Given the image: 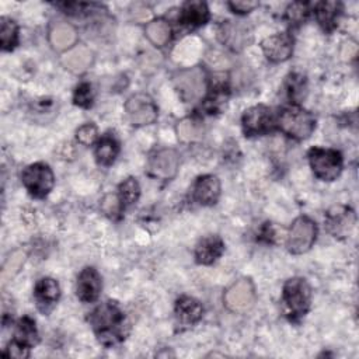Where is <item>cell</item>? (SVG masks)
<instances>
[{
	"label": "cell",
	"instance_id": "obj_1",
	"mask_svg": "<svg viewBox=\"0 0 359 359\" xmlns=\"http://www.w3.org/2000/svg\"><path fill=\"white\" fill-rule=\"evenodd\" d=\"M98 341L105 346H114L125 338V316L115 302L100 304L88 317Z\"/></svg>",
	"mask_w": 359,
	"mask_h": 359
},
{
	"label": "cell",
	"instance_id": "obj_2",
	"mask_svg": "<svg viewBox=\"0 0 359 359\" xmlns=\"http://www.w3.org/2000/svg\"><path fill=\"white\" fill-rule=\"evenodd\" d=\"M278 125L280 130L289 137L303 140L310 137L316 129V118L309 111L292 105L279 114Z\"/></svg>",
	"mask_w": 359,
	"mask_h": 359
},
{
	"label": "cell",
	"instance_id": "obj_3",
	"mask_svg": "<svg viewBox=\"0 0 359 359\" xmlns=\"http://www.w3.org/2000/svg\"><path fill=\"white\" fill-rule=\"evenodd\" d=\"M309 161L314 175L323 181H334L342 171V156L332 149L313 147L309 151Z\"/></svg>",
	"mask_w": 359,
	"mask_h": 359
},
{
	"label": "cell",
	"instance_id": "obj_4",
	"mask_svg": "<svg viewBox=\"0 0 359 359\" xmlns=\"http://www.w3.org/2000/svg\"><path fill=\"white\" fill-rule=\"evenodd\" d=\"M311 292L303 278H290L283 285V303L292 318L303 317L310 307Z\"/></svg>",
	"mask_w": 359,
	"mask_h": 359
},
{
	"label": "cell",
	"instance_id": "obj_5",
	"mask_svg": "<svg viewBox=\"0 0 359 359\" xmlns=\"http://www.w3.org/2000/svg\"><path fill=\"white\" fill-rule=\"evenodd\" d=\"M174 86L184 101H198L206 91L205 72L199 66L181 70L174 76Z\"/></svg>",
	"mask_w": 359,
	"mask_h": 359
},
{
	"label": "cell",
	"instance_id": "obj_6",
	"mask_svg": "<svg viewBox=\"0 0 359 359\" xmlns=\"http://www.w3.org/2000/svg\"><path fill=\"white\" fill-rule=\"evenodd\" d=\"M317 237V226L307 216H299L294 219L287 234V250L292 254H304L314 244Z\"/></svg>",
	"mask_w": 359,
	"mask_h": 359
},
{
	"label": "cell",
	"instance_id": "obj_7",
	"mask_svg": "<svg viewBox=\"0 0 359 359\" xmlns=\"http://www.w3.org/2000/svg\"><path fill=\"white\" fill-rule=\"evenodd\" d=\"M21 181L27 191L35 198L46 196L55 184V177L49 165L43 163H35L24 168Z\"/></svg>",
	"mask_w": 359,
	"mask_h": 359
},
{
	"label": "cell",
	"instance_id": "obj_8",
	"mask_svg": "<svg viewBox=\"0 0 359 359\" xmlns=\"http://www.w3.org/2000/svg\"><path fill=\"white\" fill-rule=\"evenodd\" d=\"M125 112L128 119L135 126L150 125L157 119L158 109L149 94L137 93L128 98L125 102Z\"/></svg>",
	"mask_w": 359,
	"mask_h": 359
},
{
	"label": "cell",
	"instance_id": "obj_9",
	"mask_svg": "<svg viewBox=\"0 0 359 359\" xmlns=\"http://www.w3.org/2000/svg\"><path fill=\"white\" fill-rule=\"evenodd\" d=\"M255 303V287L247 278L234 282L224 293V306L237 314L247 313Z\"/></svg>",
	"mask_w": 359,
	"mask_h": 359
},
{
	"label": "cell",
	"instance_id": "obj_10",
	"mask_svg": "<svg viewBox=\"0 0 359 359\" xmlns=\"http://www.w3.org/2000/svg\"><path fill=\"white\" fill-rule=\"evenodd\" d=\"M217 38L223 45L238 52L252 41V31L243 21H226L219 27Z\"/></svg>",
	"mask_w": 359,
	"mask_h": 359
},
{
	"label": "cell",
	"instance_id": "obj_11",
	"mask_svg": "<svg viewBox=\"0 0 359 359\" xmlns=\"http://www.w3.org/2000/svg\"><path fill=\"white\" fill-rule=\"evenodd\" d=\"M180 165V156L174 149L157 150L149 158L147 170L151 177L158 180H171L175 177Z\"/></svg>",
	"mask_w": 359,
	"mask_h": 359
},
{
	"label": "cell",
	"instance_id": "obj_12",
	"mask_svg": "<svg viewBox=\"0 0 359 359\" xmlns=\"http://www.w3.org/2000/svg\"><path fill=\"white\" fill-rule=\"evenodd\" d=\"M241 123H243L244 133L248 136L266 133L273 126L272 111L265 105L251 107L244 112L241 118Z\"/></svg>",
	"mask_w": 359,
	"mask_h": 359
},
{
	"label": "cell",
	"instance_id": "obj_13",
	"mask_svg": "<svg viewBox=\"0 0 359 359\" xmlns=\"http://www.w3.org/2000/svg\"><path fill=\"white\" fill-rule=\"evenodd\" d=\"M261 48L268 60L273 63L285 62L293 53V38L286 32L275 34V35L266 36L261 42Z\"/></svg>",
	"mask_w": 359,
	"mask_h": 359
},
{
	"label": "cell",
	"instance_id": "obj_14",
	"mask_svg": "<svg viewBox=\"0 0 359 359\" xmlns=\"http://www.w3.org/2000/svg\"><path fill=\"white\" fill-rule=\"evenodd\" d=\"M325 224L334 237H345L355 224V213L344 205L332 206L325 215Z\"/></svg>",
	"mask_w": 359,
	"mask_h": 359
},
{
	"label": "cell",
	"instance_id": "obj_15",
	"mask_svg": "<svg viewBox=\"0 0 359 359\" xmlns=\"http://www.w3.org/2000/svg\"><path fill=\"white\" fill-rule=\"evenodd\" d=\"M101 287H102L101 276L95 268L87 266L80 272V275L77 278L76 292H77V297L81 302L91 303V302L97 300L100 296Z\"/></svg>",
	"mask_w": 359,
	"mask_h": 359
},
{
	"label": "cell",
	"instance_id": "obj_16",
	"mask_svg": "<svg viewBox=\"0 0 359 359\" xmlns=\"http://www.w3.org/2000/svg\"><path fill=\"white\" fill-rule=\"evenodd\" d=\"M220 196V181L216 175L199 177L192 189V198L203 206H210L217 202Z\"/></svg>",
	"mask_w": 359,
	"mask_h": 359
},
{
	"label": "cell",
	"instance_id": "obj_17",
	"mask_svg": "<svg viewBox=\"0 0 359 359\" xmlns=\"http://www.w3.org/2000/svg\"><path fill=\"white\" fill-rule=\"evenodd\" d=\"M93 63V53L91 50L84 45H77L70 48L63 56H62V65L72 73L80 74L84 73L90 65Z\"/></svg>",
	"mask_w": 359,
	"mask_h": 359
},
{
	"label": "cell",
	"instance_id": "obj_18",
	"mask_svg": "<svg viewBox=\"0 0 359 359\" xmlns=\"http://www.w3.org/2000/svg\"><path fill=\"white\" fill-rule=\"evenodd\" d=\"M224 250V244L219 236H208L202 238L195 247V259L198 264H213Z\"/></svg>",
	"mask_w": 359,
	"mask_h": 359
},
{
	"label": "cell",
	"instance_id": "obj_19",
	"mask_svg": "<svg viewBox=\"0 0 359 359\" xmlns=\"http://www.w3.org/2000/svg\"><path fill=\"white\" fill-rule=\"evenodd\" d=\"M77 41V31L67 22H57L49 31V42L55 50H69Z\"/></svg>",
	"mask_w": 359,
	"mask_h": 359
},
{
	"label": "cell",
	"instance_id": "obj_20",
	"mask_svg": "<svg viewBox=\"0 0 359 359\" xmlns=\"http://www.w3.org/2000/svg\"><path fill=\"white\" fill-rule=\"evenodd\" d=\"M34 296L36 299V303L41 310H46L50 306H53L59 296H60V287L57 282L52 278H42L36 282L34 289Z\"/></svg>",
	"mask_w": 359,
	"mask_h": 359
},
{
	"label": "cell",
	"instance_id": "obj_21",
	"mask_svg": "<svg viewBox=\"0 0 359 359\" xmlns=\"http://www.w3.org/2000/svg\"><path fill=\"white\" fill-rule=\"evenodd\" d=\"M203 309L202 304L189 296H182L177 300L175 316L182 324H195L202 318Z\"/></svg>",
	"mask_w": 359,
	"mask_h": 359
},
{
	"label": "cell",
	"instance_id": "obj_22",
	"mask_svg": "<svg viewBox=\"0 0 359 359\" xmlns=\"http://www.w3.org/2000/svg\"><path fill=\"white\" fill-rule=\"evenodd\" d=\"M119 153V143L112 135H104L95 144L94 156L98 164L111 165Z\"/></svg>",
	"mask_w": 359,
	"mask_h": 359
},
{
	"label": "cell",
	"instance_id": "obj_23",
	"mask_svg": "<svg viewBox=\"0 0 359 359\" xmlns=\"http://www.w3.org/2000/svg\"><path fill=\"white\" fill-rule=\"evenodd\" d=\"M209 20V10L203 1H188L181 10V21L184 24L199 27Z\"/></svg>",
	"mask_w": 359,
	"mask_h": 359
},
{
	"label": "cell",
	"instance_id": "obj_24",
	"mask_svg": "<svg viewBox=\"0 0 359 359\" xmlns=\"http://www.w3.org/2000/svg\"><path fill=\"white\" fill-rule=\"evenodd\" d=\"M175 130H177V136L181 142L184 143H191V142H198L202 139L203 136V123L196 119V118H184L181 119L177 126H175Z\"/></svg>",
	"mask_w": 359,
	"mask_h": 359
},
{
	"label": "cell",
	"instance_id": "obj_25",
	"mask_svg": "<svg viewBox=\"0 0 359 359\" xmlns=\"http://www.w3.org/2000/svg\"><path fill=\"white\" fill-rule=\"evenodd\" d=\"M341 11V3L338 1H320L316 6V18L318 24L325 29L331 31L338 20Z\"/></svg>",
	"mask_w": 359,
	"mask_h": 359
},
{
	"label": "cell",
	"instance_id": "obj_26",
	"mask_svg": "<svg viewBox=\"0 0 359 359\" xmlns=\"http://www.w3.org/2000/svg\"><path fill=\"white\" fill-rule=\"evenodd\" d=\"M146 36L156 46H164L171 39V27L164 20H153L146 25Z\"/></svg>",
	"mask_w": 359,
	"mask_h": 359
},
{
	"label": "cell",
	"instance_id": "obj_27",
	"mask_svg": "<svg viewBox=\"0 0 359 359\" xmlns=\"http://www.w3.org/2000/svg\"><path fill=\"white\" fill-rule=\"evenodd\" d=\"M15 341L31 348L38 344V331L35 327V321L29 317H22L15 330Z\"/></svg>",
	"mask_w": 359,
	"mask_h": 359
},
{
	"label": "cell",
	"instance_id": "obj_28",
	"mask_svg": "<svg viewBox=\"0 0 359 359\" xmlns=\"http://www.w3.org/2000/svg\"><path fill=\"white\" fill-rule=\"evenodd\" d=\"M0 41H1V48L4 50H11L18 43V27L11 18H7V17L1 18Z\"/></svg>",
	"mask_w": 359,
	"mask_h": 359
},
{
	"label": "cell",
	"instance_id": "obj_29",
	"mask_svg": "<svg viewBox=\"0 0 359 359\" xmlns=\"http://www.w3.org/2000/svg\"><path fill=\"white\" fill-rule=\"evenodd\" d=\"M139 195H140V187L136 178L133 177L126 178L118 188V198L123 208L133 205L139 199Z\"/></svg>",
	"mask_w": 359,
	"mask_h": 359
},
{
	"label": "cell",
	"instance_id": "obj_30",
	"mask_svg": "<svg viewBox=\"0 0 359 359\" xmlns=\"http://www.w3.org/2000/svg\"><path fill=\"white\" fill-rule=\"evenodd\" d=\"M286 88H287V95L292 101L294 102H300L307 93V86H306V79L302 74H290L286 83Z\"/></svg>",
	"mask_w": 359,
	"mask_h": 359
},
{
	"label": "cell",
	"instance_id": "obj_31",
	"mask_svg": "<svg viewBox=\"0 0 359 359\" xmlns=\"http://www.w3.org/2000/svg\"><path fill=\"white\" fill-rule=\"evenodd\" d=\"M24 259H25V254L22 251H15L13 252L7 261L4 262V266H3V271H1V280L6 283L8 279H11L17 272L18 269L21 268V265L24 264Z\"/></svg>",
	"mask_w": 359,
	"mask_h": 359
},
{
	"label": "cell",
	"instance_id": "obj_32",
	"mask_svg": "<svg viewBox=\"0 0 359 359\" xmlns=\"http://www.w3.org/2000/svg\"><path fill=\"white\" fill-rule=\"evenodd\" d=\"M73 100H74V104L79 107H83V108L91 107L94 100V93L91 86L88 83H81L80 86H77Z\"/></svg>",
	"mask_w": 359,
	"mask_h": 359
},
{
	"label": "cell",
	"instance_id": "obj_33",
	"mask_svg": "<svg viewBox=\"0 0 359 359\" xmlns=\"http://www.w3.org/2000/svg\"><path fill=\"white\" fill-rule=\"evenodd\" d=\"M122 203L119 201V198L114 194H108L104 196L102 202H101V209L104 210V213L111 217V219H116L122 210Z\"/></svg>",
	"mask_w": 359,
	"mask_h": 359
},
{
	"label": "cell",
	"instance_id": "obj_34",
	"mask_svg": "<svg viewBox=\"0 0 359 359\" xmlns=\"http://www.w3.org/2000/svg\"><path fill=\"white\" fill-rule=\"evenodd\" d=\"M309 14L307 4L304 3H292L286 10V20L290 24H300L306 20Z\"/></svg>",
	"mask_w": 359,
	"mask_h": 359
},
{
	"label": "cell",
	"instance_id": "obj_35",
	"mask_svg": "<svg viewBox=\"0 0 359 359\" xmlns=\"http://www.w3.org/2000/svg\"><path fill=\"white\" fill-rule=\"evenodd\" d=\"M97 136H98V130H97V126L94 123H84L76 130L77 140L84 146H88L91 143H94Z\"/></svg>",
	"mask_w": 359,
	"mask_h": 359
},
{
	"label": "cell",
	"instance_id": "obj_36",
	"mask_svg": "<svg viewBox=\"0 0 359 359\" xmlns=\"http://www.w3.org/2000/svg\"><path fill=\"white\" fill-rule=\"evenodd\" d=\"M28 349H29L28 346H25V345L20 344L18 341L14 339V341H11V342L7 345L4 355H6V356H13V358L22 359V358H27V356L29 355Z\"/></svg>",
	"mask_w": 359,
	"mask_h": 359
},
{
	"label": "cell",
	"instance_id": "obj_37",
	"mask_svg": "<svg viewBox=\"0 0 359 359\" xmlns=\"http://www.w3.org/2000/svg\"><path fill=\"white\" fill-rule=\"evenodd\" d=\"M229 7L237 14H245L258 7V1H230Z\"/></svg>",
	"mask_w": 359,
	"mask_h": 359
}]
</instances>
